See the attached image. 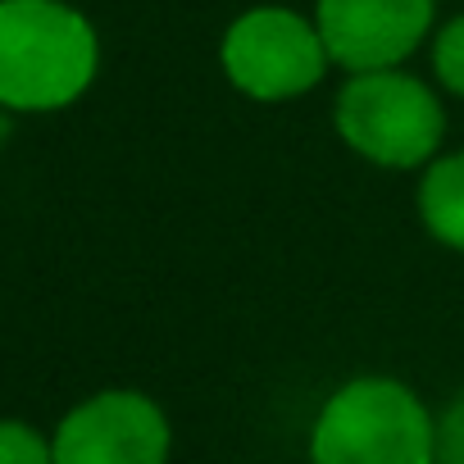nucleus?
Returning a JSON list of instances; mask_svg holds the SVG:
<instances>
[{
  "label": "nucleus",
  "mask_w": 464,
  "mask_h": 464,
  "mask_svg": "<svg viewBox=\"0 0 464 464\" xmlns=\"http://www.w3.org/2000/svg\"><path fill=\"white\" fill-rule=\"evenodd\" d=\"M419 218L450 251H464V150L432 160L419 178Z\"/></svg>",
  "instance_id": "7"
},
{
  "label": "nucleus",
  "mask_w": 464,
  "mask_h": 464,
  "mask_svg": "<svg viewBox=\"0 0 464 464\" xmlns=\"http://www.w3.org/2000/svg\"><path fill=\"white\" fill-rule=\"evenodd\" d=\"M432 450L437 423L396 378L337 387L310 432V464H432Z\"/></svg>",
  "instance_id": "2"
},
{
  "label": "nucleus",
  "mask_w": 464,
  "mask_h": 464,
  "mask_svg": "<svg viewBox=\"0 0 464 464\" xmlns=\"http://www.w3.org/2000/svg\"><path fill=\"white\" fill-rule=\"evenodd\" d=\"M432 464H464V392L446 405V414H441V423H437Z\"/></svg>",
  "instance_id": "10"
},
{
  "label": "nucleus",
  "mask_w": 464,
  "mask_h": 464,
  "mask_svg": "<svg viewBox=\"0 0 464 464\" xmlns=\"http://www.w3.org/2000/svg\"><path fill=\"white\" fill-rule=\"evenodd\" d=\"M101 64L96 28L64 0H0V105L64 110Z\"/></svg>",
  "instance_id": "1"
},
{
  "label": "nucleus",
  "mask_w": 464,
  "mask_h": 464,
  "mask_svg": "<svg viewBox=\"0 0 464 464\" xmlns=\"http://www.w3.org/2000/svg\"><path fill=\"white\" fill-rule=\"evenodd\" d=\"M55 464H164L169 419L141 392H101L55 432Z\"/></svg>",
  "instance_id": "6"
},
{
  "label": "nucleus",
  "mask_w": 464,
  "mask_h": 464,
  "mask_svg": "<svg viewBox=\"0 0 464 464\" xmlns=\"http://www.w3.org/2000/svg\"><path fill=\"white\" fill-rule=\"evenodd\" d=\"M337 132L355 155L382 169H419L441 146L446 114L428 82L401 69H378L351 73V82L342 87Z\"/></svg>",
  "instance_id": "3"
},
{
  "label": "nucleus",
  "mask_w": 464,
  "mask_h": 464,
  "mask_svg": "<svg viewBox=\"0 0 464 464\" xmlns=\"http://www.w3.org/2000/svg\"><path fill=\"white\" fill-rule=\"evenodd\" d=\"M432 73L446 92L464 96V14L450 19L437 37H432Z\"/></svg>",
  "instance_id": "8"
},
{
  "label": "nucleus",
  "mask_w": 464,
  "mask_h": 464,
  "mask_svg": "<svg viewBox=\"0 0 464 464\" xmlns=\"http://www.w3.org/2000/svg\"><path fill=\"white\" fill-rule=\"evenodd\" d=\"M218 64L227 82L251 101H296L324 82L333 60L310 19L283 5H260L227 24Z\"/></svg>",
  "instance_id": "4"
},
{
  "label": "nucleus",
  "mask_w": 464,
  "mask_h": 464,
  "mask_svg": "<svg viewBox=\"0 0 464 464\" xmlns=\"http://www.w3.org/2000/svg\"><path fill=\"white\" fill-rule=\"evenodd\" d=\"M437 0H319L314 28L346 73H378L410 60L432 33Z\"/></svg>",
  "instance_id": "5"
},
{
  "label": "nucleus",
  "mask_w": 464,
  "mask_h": 464,
  "mask_svg": "<svg viewBox=\"0 0 464 464\" xmlns=\"http://www.w3.org/2000/svg\"><path fill=\"white\" fill-rule=\"evenodd\" d=\"M0 464H55V455L28 423L0 419Z\"/></svg>",
  "instance_id": "9"
}]
</instances>
